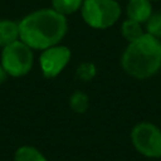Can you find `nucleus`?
<instances>
[{
	"mask_svg": "<svg viewBox=\"0 0 161 161\" xmlns=\"http://www.w3.org/2000/svg\"><path fill=\"white\" fill-rule=\"evenodd\" d=\"M67 19L54 9H40L19 23V36L31 49L57 45L67 33Z\"/></svg>",
	"mask_w": 161,
	"mask_h": 161,
	"instance_id": "obj_1",
	"label": "nucleus"
},
{
	"mask_svg": "<svg viewBox=\"0 0 161 161\" xmlns=\"http://www.w3.org/2000/svg\"><path fill=\"white\" fill-rule=\"evenodd\" d=\"M121 65L128 75L137 79L155 75L161 68V40L145 33L137 40L128 43Z\"/></svg>",
	"mask_w": 161,
	"mask_h": 161,
	"instance_id": "obj_2",
	"label": "nucleus"
},
{
	"mask_svg": "<svg viewBox=\"0 0 161 161\" xmlns=\"http://www.w3.org/2000/svg\"><path fill=\"white\" fill-rule=\"evenodd\" d=\"M80 11L83 20L96 29L109 28L121 16V6L116 0H83Z\"/></svg>",
	"mask_w": 161,
	"mask_h": 161,
	"instance_id": "obj_3",
	"label": "nucleus"
},
{
	"mask_svg": "<svg viewBox=\"0 0 161 161\" xmlns=\"http://www.w3.org/2000/svg\"><path fill=\"white\" fill-rule=\"evenodd\" d=\"M30 49L21 40L6 45L1 53V67L13 77L25 75L33 65V53Z\"/></svg>",
	"mask_w": 161,
	"mask_h": 161,
	"instance_id": "obj_4",
	"label": "nucleus"
},
{
	"mask_svg": "<svg viewBox=\"0 0 161 161\" xmlns=\"http://www.w3.org/2000/svg\"><path fill=\"white\" fill-rule=\"evenodd\" d=\"M133 147L150 158L161 157V130L151 122H140L131 131Z\"/></svg>",
	"mask_w": 161,
	"mask_h": 161,
	"instance_id": "obj_5",
	"label": "nucleus"
},
{
	"mask_svg": "<svg viewBox=\"0 0 161 161\" xmlns=\"http://www.w3.org/2000/svg\"><path fill=\"white\" fill-rule=\"evenodd\" d=\"M70 59V50L64 45H53L40 54V67L45 78L57 77Z\"/></svg>",
	"mask_w": 161,
	"mask_h": 161,
	"instance_id": "obj_6",
	"label": "nucleus"
},
{
	"mask_svg": "<svg viewBox=\"0 0 161 161\" xmlns=\"http://www.w3.org/2000/svg\"><path fill=\"white\" fill-rule=\"evenodd\" d=\"M126 13L130 20L142 24L152 15V5L148 0H128Z\"/></svg>",
	"mask_w": 161,
	"mask_h": 161,
	"instance_id": "obj_7",
	"label": "nucleus"
},
{
	"mask_svg": "<svg viewBox=\"0 0 161 161\" xmlns=\"http://www.w3.org/2000/svg\"><path fill=\"white\" fill-rule=\"evenodd\" d=\"M19 38V24L11 20H0V47L16 42Z\"/></svg>",
	"mask_w": 161,
	"mask_h": 161,
	"instance_id": "obj_8",
	"label": "nucleus"
},
{
	"mask_svg": "<svg viewBox=\"0 0 161 161\" xmlns=\"http://www.w3.org/2000/svg\"><path fill=\"white\" fill-rule=\"evenodd\" d=\"M121 33H122V36L128 42V43H132L135 40H137L138 38H141L145 33L142 30V26L140 23L137 21H133V20H125L121 25Z\"/></svg>",
	"mask_w": 161,
	"mask_h": 161,
	"instance_id": "obj_9",
	"label": "nucleus"
},
{
	"mask_svg": "<svg viewBox=\"0 0 161 161\" xmlns=\"http://www.w3.org/2000/svg\"><path fill=\"white\" fill-rule=\"evenodd\" d=\"M14 161H47L43 153L33 146H21L16 150Z\"/></svg>",
	"mask_w": 161,
	"mask_h": 161,
	"instance_id": "obj_10",
	"label": "nucleus"
},
{
	"mask_svg": "<svg viewBox=\"0 0 161 161\" xmlns=\"http://www.w3.org/2000/svg\"><path fill=\"white\" fill-rule=\"evenodd\" d=\"M83 4V0H52L53 9L62 14V15H68L75 13Z\"/></svg>",
	"mask_w": 161,
	"mask_h": 161,
	"instance_id": "obj_11",
	"label": "nucleus"
},
{
	"mask_svg": "<svg viewBox=\"0 0 161 161\" xmlns=\"http://www.w3.org/2000/svg\"><path fill=\"white\" fill-rule=\"evenodd\" d=\"M69 106L75 113H84L88 108V97L83 92H74L69 98Z\"/></svg>",
	"mask_w": 161,
	"mask_h": 161,
	"instance_id": "obj_12",
	"label": "nucleus"
},
{
	"mask_svg": "<svg viewBox=\"0 0 161 161\" xmlns=\"http://www.w3.org/2000/svg\"><path fill=\"white\" fill-rule=\"evenodd\" d=\"M96 65L93 63H89V62H84L82 63L77 70H75V78L78 80H82V82H89L94 78L96 75Z\"/></svg>",
	"mask_w": 161,
	"mask_h": 161,
	"instance_id": "obj_13",
	"label": "nucleus"
},
{
	"mask_svg": "<svg viewBox=\"0 0 161 161\" xmlns=\"http://www.w3.org/2000/svg\"><path fill=\"white\" fill-rule=\"evenodd\" d=\"M146 33L161 39V13H152V15L146 21Z\"/></svg>",
	"mask_w": 161,
	"mask_h": 161,
	"instance_id": "obj_14",
	"label": "nucleus"
},
{
	"mask_svg": "<svg viewBox=\"0 0 161 161\" xmlns=\"http://www.w3.org/2000/svg\"><path fill=\"white\" fill-rule=\"evenodd\" d=\"M6 77H8V73H6L5 69L0 65V84H3V83L6 80Z\"/></svg>",
	"mask_w": 161,
	"mask_h": 161,
	"instance_id": "obj_15",
	"label": "nucleus"
},
{
	"mask_svg": "<svg viewBox=\"0 0 161 161\" xmlns=\"http://www.w3.org/2000/svg\"><path fill=\"white\" fill-rule=\"evenodd\" d=\"M150 3H153V1H158V0H148Z\"/></svg>",
	"mask_w": 161,
	"mask_h": 161,
	"instance_id": "obj_16",
	"label": "nucleus"
}]
</instances>
